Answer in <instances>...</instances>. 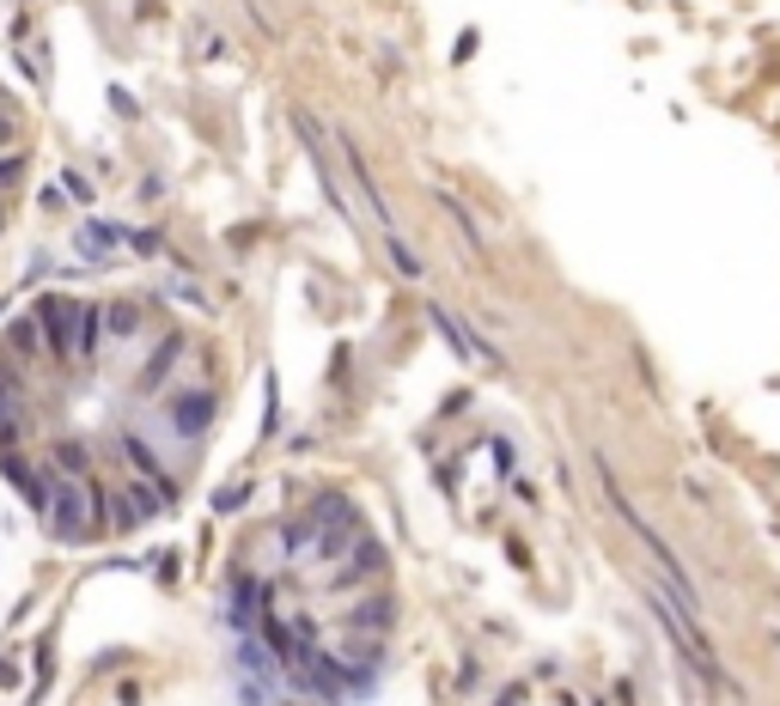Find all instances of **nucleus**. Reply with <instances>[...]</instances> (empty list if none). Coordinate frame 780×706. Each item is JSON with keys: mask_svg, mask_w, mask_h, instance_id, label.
<instances>
[{"mask_svg": "<svg viewBox=\"0 0 780 706\" xmlns=\"http://www.w3.org/2000/svg\"><path fill=\"white\" fill-rule=\"evenodd\" d=\"M31 317L43 323V341H50L62 360H92V348H98V305L67 299V293H43V299L31 305Z\"/></svg>", "mask_w": 780, "mask_h": 706, "instance_id": "nucleus-1", "label": "nucleus"}, {"mask_svg": "<svg viewBox=\"0 0 780 706\" xmlns=\"http://www.w3.org/2000/svg\"><path fill=\"white\" fill-rule=\"evenodd\" d=\"M55 537H98L105 530V499L92 494L86 482H50V499L37 511Z\"/></svg>", "mask_w": 780, "mask_h": 706, "instance_id": "nucleus-2", "label": "nucleus"}, {"mask_svg": "<svg viewBox=\"0 0 780 706\" xmlns=\"http://www.w3.org/2000/svg\"><path fill=\"white\" fill-rule=\"evenodd\" d=\"M0 470H7V482L19 487V499H25L31 511H43V499H50V475L31 470V463H19V457H0Z\"/></svg>", "mask_w": 780, "mask_h": 706, "instance_id": "nucleus-3", "label": "nucleus"}, {"mask_svg": "<svg viewBox=\"0 0 780 706\" xmlns=\"http://www.w3.org/2000/svg\"><path fill=\"white\" fill-rule=\"evenodd\" d=\"M7 348H13V353H37L43 348V323H37V317H13V323H7Z\"/></svg>", "mask_w": 780, "mask_h": 706, "instance_id": "nucleus-4", "label": "nucleus"}, {"mask_svg": "<svg viewBox=\"0 0 780 706\" xmlns=\"http://www.w3.org/2000/svg\"><path fill=\"white\" fill-rule=\"evenodd\" d=\"M177 427H184V432L208 427V396H184V402H177Z\"/></svg>", "mask_w": 780, "mask_h": 706, "instance_id": "nucleus-5", "label": "nucleus"}, {"mask_svg": "<svg viewBox=\"0 0 780 706\" xmlns=\"http://www.w3.org/2000/svg\"><path fill=\"white\" fill-rule=\"evenodd\" d=\"M19 415H13V384H7V372H0V439H13Z\"/></svg>", "mask_w": 780, "mask_h": 706, "instance_id": "nucleus-6", "label": "nucleus"}, {"mask_svg": "<svg viewBox=\"0 0 780 706\" xmlns=\"http://www.w3.org/2000/svg\"><path fill=\"white\" fill-rule=\"evenodd\" d=\"M19 177H25V158H19V153H0V189H13Z\"/></svg>", "mask_w": 780, "mask_h": 706, "instance_id": "nucleus-7", "label": "nucleus"}, {"mask_svg": "<svg viewBox=\"0 0 780 706\" xmlns=\"http://www.w3.org/2000/svg\"><path fill=\"white\" fill-rule=\"evenodd\" d=\"M105 323H110V329H117V335H129V329H134V323H141V317H134V311H129V305H110V311H105Z\"/></svg>", "mask_w": 780, "mask_h": 706, "instance_id": "nucleus-8", "label": "nucleus"}, {"mask_svg": "<svg viewBox=\"0 0 780 706\" xmlns=\"http://www.w3.org/2000/svg\"><path fill=\"white\" fill-rule=\"evenodd\" d=\"M13 134H19V117H13V110H0V146L13 141Z\"/></svg>", "mask_w": 780, "mask_h": 706, "instance_id": "nucleus-9", "label": "nucleus"}]
</instances>
